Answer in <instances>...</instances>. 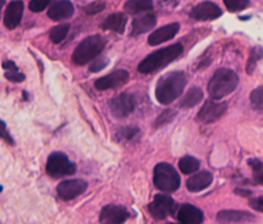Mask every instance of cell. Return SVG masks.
I'll use <instances>...</instances> for the list:
<instances>
[{"label":"cell","mask_w":263,"mask_h":224,"mask_svg":"<svg viewBox=\"0 0 263 224\" xmlns=\"http://www.w3.org/2000/svg\"><path fill=\"white\" fill-rule=\"evenodd\" d=\"M186 86L184 72H170L159 80L156 88V98L161 104L168 105L179 98Z\"/></svg>","instance_id":"cell-1"},{"label":"cell","mask_w":263,"mask_h":224,"mask_svg":"<svg viewBox=\"0 0 263 224\" xmlns=\"http://www.w3.org/2000/svg\"><path fill=\"white\" fill-rule=\"evenodd\" d=\"M182 50H184V48H182L181 44H174L171 46L157 50V52L149 54L147 58L140 62L138 70H139L140 73H144V74L157 72V70H162L163 67L168 66L171 62L179 58L182 54Z\"/></svg>","instance_id":"cell-2"},{"label":"cell","mask_w":263,"mask_h":224,"mask_svg":"<svg viewBox=\"0 0 263 224\" xmlns=\"http://www.w3.org/2000/svg\"><path fill=\"white\" fill-rule=\"evenodd\" d=\"M239 84L237 74L227 68H220L213 73L208 84V92L212 99H222L230 95Z\"/></svg>","instance_id":"cell-3"},{"label":"cell","mask_w":263,"mask_h":224,"mask_svg":"<svg viewBox=\"0 0 263 224\" xmlns=\"http://www.w3.org/2000/svg\"><path fill=\"white\" fill-rule=\"evenodd\" d=\"M105 44H107V40L101 38L100 35H93L84 38L73 52V63L77 66H84L89 62H93L103 52Z\"/></svg>","instance_id":"cell-4"},{"label":"cell","mask_w":263,"mask_h":224,"mask_svg":"<svg viewBox=\"0 0 263 224\" xmlns=\"http://www.w3.org/2000/svg\"><path fill=\"white\" fill-rule=\"evenodd\" d=\"M154 184L163 192H175L180 187V176L168 163H159L154 168Z\"/></svg>","instance_id":"cell-5"},{"label":"cell","mask_w":263,"mask_h":224,"mask_svg":"<svg viewBox=\"0 0 263 224\" xmlns=\"http://www.w3.org/2000/svg\"><path fill=\"white\" fill-rule=\"evenodd\" d=\"M47 173L53 178L72 176L76 173V166L63 152H53L47 162Z\"/></svg>","instance_id":"cell-6"},{"label":"cell","mask_w":263,"mask_h":224,"mask_svg":"<svg viewBox=\"0 0 263 224\" xmlns=\"http://www.w3.org/2000/svg\"><path fill=\"white\" fill-rule=\"evenodd\" d=\"M149 212L156 219H165L172 216L176 210V202L167 195H156L154 200L149 204Z\"/></svg>","instance_id":"cell-7"},{"label":"cell","mask_w":263,"mask_h":224,"mask_svg":"<svg viewBox=\"0 0 263 224\" xmlns=\"http://www.w3.org/2000/svg\"><path fill=\"white\" fill-rule=\"evenodd\" d=\"M87 188L86 180H67L57 186V194L64 201H70L82 195Z\"/></svg>","instance_id":"cell-8"},{"label":"cell","mask_w":263,"mask_h":224,"mask_svg":"<svg viewBox=\"0 0 263 224\" xmlns=\"http://www.w3.org/2000/svg\"><path fill=\"white\" fill-rule=\"evenodd\" d=\"M109 108L112 116L116 118H124V116H130L135 108V100L130 94H119L114 96L109 102Z\"/></svg>","instance_id":"cell-9"},{"label":"cell","mask_w":263,"mask_h":224,"mask_svg":"<svg viewBox=\"0 0 263 224\" xmlns=\"http://www.w3.org/2000/svg\"><path fill=\"white\" fill-rule=\"evenodd\" d=\"M130 216V212L121 205H107L101 209L99 222L100 224H123Z\"/></svg>","instance_id":"cell-10"},{"label":"cell","mask_w":263,"mask_h":224,"mask_svg":"<svg viewBox=\"0 0 263 224\" xmlns=\"http://www.w3.org/2000/svg\"><path fill=\"white\" fill-rule=\"evenodd\" d=\"M227 110V104L226 102H217L213 100L205 102L203 108L198 113V120L200 123H212L220 120L221 116Z\"/></svg>","instance_id":"cell-11"},{"label":"cell","mask_w":263,"mask_h":224,"mask_svg":"<svg viewBox=\"0 0 263 224\" xmlns=\"http://www.w3.org/2000/svg\"><path fill=\"white\" fill-rule=\"evenodd\" d=\"M128 73L123 70H114V72L109 73L107 76L101 77V78L96 80L95 81V88L100 91L109 90V88H116L119 86H123L124 84H127Z\"/></svg>","instance_id":"cell-12"},{"label":"cell","mask_w":263,"mask_h":224,"mask_svg":"<svg viewBox=\"0 0 263 224\" xmlns=\"http://www.w3.org/2000/svg\"><path fill=\"white\" fill-rule=\"evenodd\" d=\"M191 18L197 20H212L222 16V10L217 4L212 2H203L194 6L190 13Z\"/></svg>","instance_id":"cell-13"},{"label":"cell","mask_w":263,"mask_h":224,"mask_svg":"<svg viewBox=\"0 0 263 224\" xmlns=\"http://www.w3.org/2000/svg\"><path fill=\"white\" fill-rule=\"evenodd\" d=\"M24 14V3L21 0H15L9 3L4 13V26L8 30H15L21 24Z\"/></svg>","instance_id":"cell-14"},{"label":"cell","mask_w":263,"mask_h":224,"mask_svg":"<svg viewBox=\"0 0 263 224\" xmlns=\"http://www.w3.org/2000/svg\"><path fill=\"white\" fill-rule=\"evenodd\" d=\"M255 216L249 212L243 210H222L217 214V222L220 224L243 223V222H253Z\"/></svg>","instance_id":"cell-15"},{"label":"cell","mask_w":263,"mask_h":224,"mask_svg":"<svg viewBox=\"0 0 263 224\" xmlns=\"http://www.w3.org/2000/svg\"><path fill=\"white\" fill-rule=\"evenodd\" d=\"M180 224H202L204 216L200 209L190 204L182 205L177 212Z\"/></svg>","instance_id":"cell-16"},{"label":"cell","mask_w":263,"mask_h":224,"mask_svg":"<svg viewBox=\"0 0 263 224\" xmlns=\"http://www.w3.org/2000/svg\"><path fill=\"white\" fill-rule=\"evenodd\" d=\"M180 30L179 24H170L167 26H163L161 28H158L157 31H154L149 38H148V42L149 45H159L162 42L171 40L172 38L176 36V34Z\"/></svg>","instance_id":"cell-17"},{"label":"cell","mask_w":263,"mask_h":224,"mask_svg":"<svg viewBox=\"0 0 263 224\" xmlns=\"http://www.w3.org/2000/svg\"><path fill=\"white\" fill-rule=\"evenodd\" d=\"M75 12L73 4L68 0H59L57 3L52 4L48 10V17L53 20H62L70 18Z\"/></svg>","instance_id":"cell-18"},{"label":"cell","mask_w":263,"mask_h":224,"mask_svg":"<svg viewBox=\"0 0 263 224\" xmlns=\"http://www.w3.org/2000/svg\"><path fill=\"white\" fill-rule=\"evenodd\" d=\"M212 180H213V176L207 170H203V172L197 173L189 178L186 182V187L190 192H199L207 188L212 184Z\"/></svg>","instance_id":"cell-19"},{"label":"cell","mask_w":263,"mask_h":224,"mask_svg":"<svg viewBox=\"0 0 263 224\" xmlns=\"http://www.w3.org/2000/svg\"><path fill=\"white\" fill-rule=\"evenodd\" d=\"M157 24V18L154 14H148L140 16V17L135 18L133 22V28H131V35L133 36H139L142 34L151 31Z\"/></svg>","instance_id":"cell-20"},{"label":"cell","mask_w":263,"mask_h":224,"mask_svg":"<svg viewBox=\"0 0 263 224\" xmlns=\"http://www.w3.org/2000/svg\"><path fill=\"white\" fill-rule=\"evenodd\" d=\"M126 24H127V17H126L123 13H114V14H110L109 17L103 22L101 27L104 30H110V31L122 34V32L124 31Z\"/></svg>","instance_id":"cell-21"},{"label":"cell","mask_w":263,"mask_h":224,"mask_svg":"<svg viewBox=\"0 0 263 224\" xmlns=\"http://www.w3.org/2000/svg\"><path fill=\"white\" fill-rule=\"evenodd\" d=\"M153 9V0H128L124 4V10L130 14H139Z\"/></svg>","instance_id":"cell-22"},{"label":"cell","mask_w":263,"mask_h":224,"mask_svg":"<svg viewBox=\"0 0 263 224\" xmlns=\"http://www.w3.org/2000/svg\"><path fill=\"white\" fill-rule=\"evenodd\" d=\"M203 99V91L199 88H193L186 92V95L184 96V99L180 102L181 108H193L195 105L199 104Z\"/></svg>","instance_id":"cell-23"},{"label":"cell","mask_w":263,"mask_h":224,"mask_svg":"<svg viewBox=\"0 0 263 224\" xmlns=\"http://www.w3.org/2000/svg\"><path fill=\"white\" fill-rule=\"evenodd\" d=\"M200 163L199 160L193 156H184L179 162V168L184 174H191L195 173L199 169Z\"/></svg>","instance_id":"cell-24"},{"label":"cell","mask_w":263,"mask_h":224,"mask_svg":"<svg viewBox=\"0 0 263 224\" xmlns=\"http://www.w3.org/2000/svg\"><path fill=\"white\" fill-rule=\"evenodd\" d=\"M68 31H70V24H59V26L53 27L49 32L50 40L54 44H59L61 41H63L66 38Z\"/></svg>","instance_id":"cell-25"},{"label":"cell","mask_w":263,"mask_h":224,"mask_svg":"<svg viewBox=\"0 0 263 224\" xmlns=\"http://www.w3.org/2000/svg\"><path fill=\"white\" fill-rule=\"evenodd\" d=\"M262 56H263V50L260 49V48L257 46L251 49L250 56H249V59H248V64H246V70H248L249 74L253 73L255 66H257V62L259 60Z\"/></svg>","instance_id":"cell-26"},{"label":"cell","mask_w":263,"mask_h":224,"mask_svg":"<svg viewBox=\"0 0 263 224\" xmlns=\"http://www.w3.org/2000/svg\"><path fill=\"white\" fill-rule=\"evenodd\" d=\"M250 102L255 110L262 112L263 113V86L251 91Z\"/></svg>","instance_id":"cell-27"},{"label":"cell","mask_w":263,"mask_h":224,"mask_svg":"<svg viewBox=\"0 0 263 224\" xmlns=\"http://www.w3.org/2000/svg\"><path fill=\"white\" fill-rule=\"evenodd\" d=\"M249 166L253 169V176H254V180L257 184L263 186V163L258 159H249Z\"/></svg>","instance_id":"cell-28"},{"label":"cell","mask_w":263,"mask_h":224,"mask_svg":"<svg viewBox=\"0 0 263 224\" xmlns=\"http://www.w3.org/2000/svg\"><path fill=\"white\" fill-rule=\"evenodd\" d=\"M223 2L230 12H239L248 8L249 6V0H223Z\"/></svg>","instance_id":"cell-29"},{"label":"cell","mask_w":263,"mask_h":224,"mask_svg":"<svg viewBox=\"0 0 263 224\" xmlns=\"http://www.w3.org/2000/svg\"><path fill=\"white\" fill-rule=\"evenodd\" d=\"M175 116H176V112L167 109V110L163 112V113L157 118L156 123H154V127H161V126L167 124V123H170L171 120H174Z\"/></svg>","instance_id":"cell-30"},{"label":"cell","mask_w":263,"mask_h":224,"mask_svg":"<svg viewBox=\"0 0 263 224\" xmlns=\"http://www.w3.org/2000/svg\"><path fill=\"white\" fill-rule=\"evenodd\" d=\"M52 2L53 0H31V2H30L29 8L31 12H35V13L43 12L44 9L47 8Z\"/></svg>","instance_id":"cell-31"},{"label":"cell","mask_w":263,"mask_h":224,"mask_svg":"<svg viewBox=\"0 0 263 224\" xmlns=\"http://www.w3.org/2000/svg\"><path fill=\"white\" fill-rule=\"evenodd\" d=\"M138 134H139V128L138 127H124L121 128V131L118 132L117 136L122 138V140H131Z\"/></svg>","instance_id":"cell-32"},{"label":"cell","mask_w":263,"mask_h":224,"mask_svg":"<svg viewBox=\"0 0 263 224\" xmlns=\"http://www.w3.org/2000/svg\"><path fill=\"white\" fill-rule=\"evenodd\" d=\"M108 63H109L108 58H95L93 62H91V64H90L89 70L94 73L99 72V70H104V68L108 66Z\"/></svg>","instance_id":"cell-33"},{"label":"cell","mask_w":263,"mask_h":224,"mask_svg":"<svg viewBox=\"0 0 263 224\" xmlns=\"http://www.w3.org/2000/svg\"><path fill=\"white\" fill-rule=\"evenodd\" d=\"M0 138L6 141L7 144H9V145H15V140H13V137L9 134L6 122L2 120H0Z\"/></svg>","instance_id":"cell-34"},{"label":"cell","mask_w":263,"mask_h":224,"mask_svg":"<svg viewBox=\"0 0 263 224\" xmlns=\"http://www.w3.org/2000/svg\"><path fill=\"white\" fill-rule=\"evenodd\" d=\"M105 4L103 2H95V3H91L85 8V12L87 14H96V13L101 12L103 9H104Z\"/></svg>","instance_id":"cell-35"},{"label":"cell","mask_w":263,"mask_h":224,"mask_svg":"<svg viewBox=\"0 0 263 224\" xmlns=\"http://www.w3.org/2000/svg\"><path fill=\"white\" fill-rule=\"evenodd\" d=\"M6 78L12 82H24L26 77L24 73H20L18 70H7Z\"/></svg>","instance_id":"cell-36"},{"label":"cell","mask_w":263,"mask_h":224,"mask_svg":"<svg viewBox=\"0 0 263 224\" xmlns=\"http://www.w3.org/2000/svg\"><path fill=\"white\" fill-rule=\"evenodd\" d=\"M249 205H250V206L254 210H257V212H263V196L250 200L249 201Z\"/></svg>","instance_id":"cell-37"},{"label":"cell","mask_w":263,"mask_h":224,"mask_svg":"<svg viewBox=\"0 0 263 224\" xmlns=\"http://www.w3.org/2000/svg\"><path fill=\"white\" fill-rule=\"evenodd\" d=\"M2 66H3V68L6 70H18V68H17V66H16V63H15V62H12V60H4Z\"/></svg>","instance_id":"cell-38"},{"label":"cell","mask_w":263,"mask_h":224,"mask_svg":"<svg viewBox=\"0 0 263 224\" xmlns=\"http://www.w3.org/2000/svg\"><path fill=\"white\" fill-rule=\"evenodd\" d=\"M158 3H159V6H161L162 9H165L167 6L172 9L175 8V6H176V3H175L174 0H158Z\"/></svg>","instance_id":"cell-39"},{"label":"cell","mask_w":263,"mask_h":224,"mask_svg":"<svg viewBox=\"0 0 263 224\" xmlns=\"http://www.w3.org/2000/svg\"><path fill=\"white\" fill-rule=\"evenodd\" d=\"M235 194H239V195H241V196H249V195H251V192L250 191H244V190H235Z\"/></svg>","instance_id":"cell-40"},{"label":"cell","mask_w":263,"mask_h":224,"mask_svg":"<svg viewBox=\"0 0 263 224\" xmlns=\"http://www.w3.org/2000/svg\"><path fill=\"white\" fill-rule=\"evenodd\" d=\"M4 0H0V17H2V10H3V6H4Z\"/></svg>","instance_id":"cell-41"},{"label":"cell","mask_w":263,"mask_h":224,"mask_svg":"<svg viewBox=\"0 0 263 224\" xmlns=\"http://www.w3.org/2000/svg\"><path fill=\"white\" fill-rule=\"evenodd\" d=\"M3 191V186H0V192Z\"/></svg>","instance_id":"cell-42"}]
</instances>
